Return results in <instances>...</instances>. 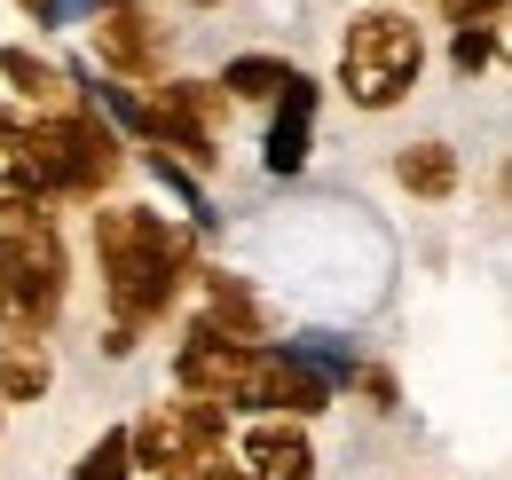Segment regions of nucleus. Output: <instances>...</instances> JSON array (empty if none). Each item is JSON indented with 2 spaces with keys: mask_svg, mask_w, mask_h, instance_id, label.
Segmentation results:
<instances>
[{
  "mask_svg": "<svg viewBox=\"0 0 512 480\" xmlns=\"http://www.w3.org/2000/svg\"><path fill=\"white\" fill-rule=\"evenodd\" d=\"M16 134H24V111H16V103H0V142H16Z\"/></svg>",
  "mask_w": 512,
  "mask_h": 480,
  "instance_id": "obj_21",
  "label": "nucleus"
},
{
  "mask_svg": "<svg viewBox=\"0 0 512 480\" xmlns=\"http://www.w3.org/2000/svg\"><path fill=\"white\" fill-rule=\"evenodd\" d=\"M418 71H426V24H418L410 8L379 0V8H355V16H347V32H339V95H347L355 111L410 103Z\"/></svg>",
  "mask_w": 512,
  "mask_h": 480,
  "instance_id": "obj_2",
  "label": "nucleus"
},
{
  "mask_svg": "<svg viewBox=\"0 0 512 480\" xmlns=\"http://www.w3.org/2000/svg\"><path fill=\"white\" fill-rule=\"evenodd\" d=\"M95 276H103V307H111L103 347L134 355L142 331H158L197 284V244L190 229H174L150 205H95Z\"/></svg>",
  "mask_w": 512,
  "mask_h": 480,
  "instance_id": "obj_1",
  "label": "nucleus"
},
{
  "mask_svg": "<svg viewBox=\"0 0 512 480\" xmlns=\"http://www.w3.org/2000/svg\"><path fill=\"white\" fill-rule=\"evenodd\" d=\"M16 8H24L32 24H56V16H64V0H16Z\"/></svg>",
  "mask_w": 512,
  "mask_h": 480,
  "instance_id": "obj_20",
  "label": "nucleus"
},
{
  "mask_svg": "<svg viewBox=\"0 0 512 480\" xmlns=\"http://www.w3.org/2000/svg\"><path fill=\"white\" fill-rule=\"evenodd\" d=\"M127 457L134 480H182L197 473L205 457H229V410L213 402H190V394H166V402H142L127 418Z\"/></svg>",
  "mask_w": 512,
  "mask_h": 480,
  "instance_id": "obj_5",
  "label": "nucleus"
},
{
  "mask_svg": "<svg viewBox=\"0 0 512 480\" xmlns=\"http://www.w3.org/2000/svg\"><path fill=\"white\" fill-rule=\"evenodd\" d=\"M497 56H505V32H497V24H457V32H449V71H457V79L489 71Z\"/></svg>",
  "mask_w": 512,
  "mask_h": 480,
  "instance_id": "obj_15",
  "label": "nucleus"
},
{
  "mask_svg": "<svg viewBox=\"0 0 512 480\" xmlns=\"http://www.w3.org/2000/svg\"><path fill=\"white\" fill-rule=\"evenodd\" d=\"M394 181L410 189V197H426V205H442V197H457V150H449L442 134H426V142H402L394 150Z\"/></svg>",
  "mask_w": 512,
  "mask_h": 480,
  "instance_id": "obj_11",
  "label": "nucleus"
},
{
  "mask_svg": "<svg viewBox=\"0 0 512 480\" xmlns=\"http://www.w3.org/2000/svg\"><path fill=\"white\" fill-rule=\"evenodd\" d=\"M0 79L16 87V111H24V119H56V111H79V103H87V95L71 87L64 63L32 56V48H0Z\"/></svg>",
  "mask_w": 512,
  "mask_h": 480,
  "instance_id": "obj_9",
  "label": "nucleus"
},
{
  "mask_svg": "<svg viewBox=\"0 0 512 480\" xmlns=\"http://www.w3.org/2000/svg\"><path fill=\"white\" fill-rule=\"evenodd\" d=\"M0 418H8V402H0Z\"/></svg>",
  "mask_w": 512,
  "mask_h": 480,
  "instance_id": "obj_23",
  "label": "nucleus"
},
{
  "mask_svg": "<svg viewBox=\"0 0 512 480\" xmlns=\"http://www.w3.org/2000/svg\"><path fill=\"white\" fill-rule=\"evenodd\" d=\"M347 386H355L371 410H402V386H394V370H386V362H355V370H347Z\"/></svg>",
  "mask_w": 512,
  "mask_h": 480,
  "instance_id": "obj_17",
  "label": "nucleus"
},
{
  "mask_svg": "<svg viewBox=\"0 0 512 480\" xmlns=\"http://www.w3.org/2000/svg\"><path fill=\"white\" fill-rule=\"evenodd\" d=\"M71 300V260L48 213H8L0 221V331L48 339Z\"/></svg>",
  "mask_w": 512,
  "mask_h": 480,
  "instance_id": "obj_4",
  "label": "nucleus"
},
{
  "mask_svg": "<svg viewBox=\"0 0 512 480\" xmlns=\"http://www.w3.org/2000/svg\"><path fill=\"white\" fill-rule=\"evenodd\" d=\"M56 386V339L0 331V402H48Z\"/></svg>",
  "mask_w": 512,
  "mask_h": 480,
  "instance_id": "obj_10",
  "label": "nucleus"
},
{
  "mask_svg": "<svg viewBox=\"0 0 512 480\" xmlns=\"http://www.w3.org/2000/svg\"><path fill=\"white\" fill-rule=\"evenodd\" d=\"M237 473L245 480H316V441L300 418H253L237 441Z\"/></svg>",
  "mask_w": 512,
  "mask_h": 480,
  "instance_id": "obj_8",
  "label": "nucleus"
},
{
  "mask_svg": "<svg viewBox=\"0 0 512 480\" xmlns=\"http://www.w3.org/2000/svg\"><path fill=\"white\" fill-rule=\"evenodd\" d=\"M71 480H134V457H127V425L95 433V449L71 465Z\"/></svg>",
  "mask_w": 512,
  "mask_h": 480,
  "instance_id": "obj_16",
  "label": "nucleus"
},
{
  "mask_svg": "<svg viewBox=\"0 0 512 480\" xmlns=\"http://www.w3.org/2000/svg\"><path fill=\"white\" fill-rule=\"evenodd\" d=\"M8 213H48V189H40V166L24 158V134L0 142V221Z\"/></svg>",
  "mask_w": 512,
  "mask_h": 480,
  "instance_id": "obj_14",
  "label": "nucleus"
},
{
  "mask_svg": "<svg viewBox=\"0 0 512 480\" xmlns=\"http://www.w3.org/2000/svg\"><path fill=\"white\" fill-rule=\"evenodd\" d=\"M87 40H95V63L119 87H158L166 56H174V32L158 24L150 0H87Z\"/></svg>",
  "mask_w": 512,
  "mask_h": 480,
  "instance_id": "obj_6",
  "label": "nucleus"
},
{
  "mask_svg": "<svg viewBox=\"0 0 512 480\" xmlns=\"http://www.w3.org/2000/svg\"><path fill=\"white\" fill-rule=\"evenodd\" d=\"M24 158L40 166L48 205H95L111 181L127 174V142L95 103L56 111V119H24Z\"/></svg>",
  "mask_w": 512,
  "mask_h": 480,
  "instance_id": "obj_3",
  "label": "nucleus"
},
{
  "mask_svg": "<svg viewBox=\"0 0 512 480\" xmlns=\"http://www.w3.org/2000/svg\"><path fill=\"white\" fill-rule=\"evenodd\" d=\"M190 8H221V0H190Z\"/></svg>",
  "mask_w": 512,
  "mask_h": 480,
  "instance_id": "obj_22",
  "label": "nucleus"
},
{
  "mask_svg": "<svg viewBox=\"0 0 512 480\" xmlns=\"http://www.w3.org/2000/svg\"><path fill=\"white\" fill-rule=\"evenodd\" d=\"M182 480H245V473H237V457H205V465L182 473Z\"/></svg>",
  "mask_w": 512,
  "mask_h": 480,
  "instance_id": "obj_19",
  "label": "nucleus"
},
{
  "mask_svg": "<svg viewBox=\"0 0 512 480\" xmlns=\"http://www.w3.org/2000/svg\"><path fill=\"white\" fill-rule=\"evenodd\" d=\"M434 16H449V32L457 24H505V0H426Z\"/></svg>",
  "mask_w": 512,
  "mask_h": 480,
  "instance_id": "obj_18",
  "label": "nucleus"
},
{
  "mask_svg": "<svg viewBox=\"0 0 512 480\" xmlns=\"http://www.w3.org/2000/svg\"><path fill=\"white\" fill-rule=\"evenodd\" d=\"M292 79H300V71H292L284 56H229L213 87H221L229 103H276V95H284Z\"/></svg>",
  "mask_w": 512,
  "mask_h": 480,
  "instance_id": "obj_13",
  "label": "nucleus"
},
{
  "mask_svg": "<svg viewBox=\"0 0 512 480\" xmlns=\"http://www.w3.org/2000/svg\"><path fill=\"white\" fill-rule=\"evenodd\" d=\"M308 119H316V87L292 79L276 95V126H268V174H300L308 166Z\"/></svg>",
  "mask_w": 512,
  "mask_h": 480,
  "instance_id": "obj_12",
  "label": "nucleus"
},
{
  "mask_svg": "<svg viewBox=\"0 0 512 480\" xmlns=\"http://www.w3.org/2000/svg\"><path fill=\"white\" fill-rule=\"evenodd\" d=\"M190 339H221V347H276V315L245 276L229 268H197V315Z\"/></svg>",
  "mask_w": 512,
  "mask_h": 480,
  "instance_id": "obj_7",
  "label": "nucleus"
}]
</instances>
